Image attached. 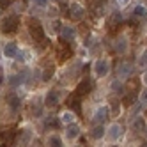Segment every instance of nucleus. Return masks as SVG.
<instances>
[{"mask_svg": "<svg viewBox=\"0 0 147 147\" xmlns=\"http://www.w3.org/2000/svg\"><path fill=\"white\" fill-rule=\"evenodd\" d=\"M28 30H30V36H32L34 41H37V43H43L45 41V30L39 25L37 20H30L28 22Z\"/></svg>", "mask_w": 147, "mask_h": 147, "instance_id": "f257e3e1", "label": "nucleus"}, {"mask_svg": "<svg viewBox=\"0 0 147 147\" xmlns=\"http://www.w3.org/2000/svg\"><path fill=\"white\" fill-rule=\"evenodd\" d=\"M18 25H20V16L11 14V16H7L2 22V32L4 34H13L14 30L18 28Z\"/></svg>", "mask_w": 147, "mask_h": 147, "instance_id": "f03ea898", "label": "nucleus"}, {"mask_svg": "<svg viewBox=\"0 0 147 147\" xmlns=\"http://www.w3.org/2000/svg\"><path fill=\"white\" fill-rule=\"evenodd\" d=\"M92 89H94V82L90 78H83L76 85V94L78 96H87V94H90Z\"/></svg>", "mask_w": 147, "mask_h": 147, "instance_id": "7ed1b4c3", "label": "nucleus"}, {"mask_svg": "<svg viewBox=\"0 0 147 147\" xmlns=\"http://www.w3.org/2000/svg\"><path fill=\"white\" fill-rule=\"evenodd\" d=\"M94 71H96V75H98L99 78L107 76L108 71H110V62H108L107 59H98V60H96V66H94Z\"/></svg>", "mask_w": 147, "mask_h": 147, "instance_id": "20e7f679", "label": "nucleus"}, {"mask_svg": "<svg viewBox=\"0 0 147 147\" xmlns=\"http://www.w3.org/2000/svg\"><path fill=\"white\" fill-rule=\"evenodd\" d=\"M83 16H85V9H83L78 2H73V4L69 5V18L80 22V20H83Z\"/></svg>", "mask_w": 147, "mask_h": 147, "instance_id": "39448f33", "label": "nucleus"}, {"mask_svg": "<svg viewBox=\"0 0 147 147\" xmlns=\"http://www.w3.org/2000/svg\"><path fill=\"white\" fill-rule=\"evenodd\" d=\"M0 140H2L4 144H7V145H11V144H14V140H16V131L14 129H0Z\"/></svg>", "mask_w": 147, "mask_h": 147, "instance_id": "423d86ee", "label": "nucleus"}, {"mask_svg": "<svg viewBox=\"0 0 147 147\" xmlns=\"http://www.w3.org/2000/svg\"><path fill=\"white\" fill-rule=\"evenodd\" d=\"M131 73H133V67H131V64H128V62H122V64L117 66V78L119 80H126Z\"/></svg>", "mask_w": 147, "mask_h": 147, "instance_id": "0eeeda50", "label": "nucleus"}, {"mask_svg": "<svg viewBox=\"0 0 147 147\" xmlns=\"http://www.w3.org/2000/svg\"><path fill=\"white\" fill-rule=\"evenodd\" d=\"M71 55H73V51H71L69 45H62V43H60V46L57 48V59L64 62V60H67Z\"/></svg>", "mask_w": 147, "mask_h": 147, "instance_id": "6e6552de", "label": "nucleus"}, {"mask_svg": "<svg viewBox=\"0 0 147 147\" xmlns=\"http://www.w3.org/2000/svg\"><path fill=\"white\" fill-rule=\"evenodd\" d=\"M67 107H69L73 112H76L78 115L82 113V101H80V96H78V94H75V96H69V99H67Z\"/></svg>", "mask_w": 147, "mask_h": 147, "instance_id": "1a4fd4ad", "label": "nucleus"}, {"mask_svg": "<svg viewBox=\"0 0 147 147\" xmlns=\"http://www.w3.org/2000/svg\"><path fill=\"white\" fill-rule=\"evenodd\" d=\"M76 37V32L73 27H62L60 28V41H73Z\"/></svg>", "mask_w": 147, "mask_h": 147, "instance_id": "9d476101", "label": "nucleus"}, {"mask_svg": "<svg viewBox=\"0 0 147 147\" xmlns=\"http://www.w3.org/2000/svg\"><path fill=\"white\" fill-rule=\"evenodd\" d=\"M107 117H108V108H107V107H99V108L96 110V113H94L92 121L98 122V124H101V122L107 121Z\"/></svg>", "mask_w": 147, "mask_h": 147, "instance_id": "9b49d317", "label": "nucleus"}, {"mask_svg": "<svg viewBox=\"0 0 147 147\" xmlns=\"http://www.w3.org/2000/svg\"><path fill=\"white\" fill-rule=\"evenodd\" d=\"M2 53L5 55V57H16L18 55V46L14 45V43H7V45H4V48H2Z\"/></svg>", "mask_w": 147, "mask_h": 147, "instance_id": "f8f14e48", "label": "nucleus"}, {"mask_svg": "<svg viewBox=\"0 0 147 147\" xmlns=\"http://www.w3.org/2000/svg\"><path fill=\"white\" fill-rule=\"evenodd\" d=\"M66 136L69 140H75L76 136H80V126H76V124H69L67 126V129H66Z\"/></svg>", "mask_w": 147, "mask_h": 147, "instance_id": "ddd939ff", "label": "nucleus"}, {"mask_svg": "<svg viewBox=\"0 0 147 147\" xmlns=\"http://www.w3.org/2000/svg\"><path fill=\"white\" fill-rule=\"evenodd\" d=\"M121 135H122V126H119V124H112L110 129H108V136H110L112 140H117Z\"/></svg>", "mask_w": 147, "mask_h": 147, "instance_id": "4468645a", "label": "nucleus"}, {"mask_svg": "<svg viewBox=\"0 0 147 147\" xmlns=\"http://www.w3.org/2000/svg\"><path fill=\"white\" fill-rule=\"evenodd\" d=\"M57 103H59V94H57L55 90L48 92V94H46V105H48V107H55Z\"/></svg>", "mask_w": 147, "mask_h": 147, "instance_id": "2eb2a0df", "label": "nucleus"}, {"mask_svg": "<svg viewBox=\"0 0 147 147\" xmlns=\"http://www.w3.org/2000/svg\"><path fill=\"white\" fill-rule=\"evenodd\" d=\"M113 50L117 51V53H124V51H126V39L124 37H119L113 43Z\"/></svg>", "mask_w": 147, "mask_h": 147, "instance_id": "dca6fc26", "label": "nucleus"}, {"mask_svg": "<svg viewBox=\"0 0 147 147\" xmlns=\"http://www.w3.org/2000/svg\"><path fill=\"white\" fill-rule=\"evenodd\" d=\"M101 136H105V128H103V126H96V128L90 129V138L99 140Z\"/></svg>", "mask_w": 147, "mask_h": 147, "instance_id": "f3484780", "label": "nucleus"}, {"mask_svg": "<svg viewBox=\"0 0 147 147\" xmlns=\"http://www.w3.org/2000/svg\"><path fill=\"white\" fill-rule=\"evenodd\" d=\"M147 16V9L144 5H136L133 9V18H145Z\"/></svg>", "mask_w": 147, "mask_h": 147, "instance_id": "a211bd4d", "label": "nucleus"}, {"mask_svg": "<svg viewBox=\"0 0 147 147\" xmlns=\"http://www.w3.org/2000/svg\"><path fill=\"white\" fill-rule=\"evenodd\" d=\"M25 76H27L25 73H18V75H14L9 82H11V85H13V87H16L18 83H23V82H25Z\"/></svg>", "mask_w": 147, "mask_h": 147, "instance_id": "6ab92c4d", "label": "nucleus"}, {"mask_svg": "<svg viewBox=\"0 0 147 147\" xmlns=\"http://www.w3.org/2000/svg\"><path fill=\"white\" fill-rule=\"evenodd\" d=\"M9 107H11L14 112L20 110V107H22V101H20V98H16V96H9Z\"/></svg>", "mask_w": 147, "mask_h": 147, "instance_id": "aec40b11", "label": "nucleus"}, {"mask_svg": "<svg viewBox=\"0 0 147 147\" xmlns=\"http://www.w3.org/2000/svg\"><path fill=\"white\" fill-rule=\"evenodd\" d=\"M45 126L46 128H59V121L53 117V115H48L46 121H45Z\"/></svg>", "mask_w": 147, "mask_h": 147, "instance_id": "412c9836", "label": "nucleus"}, {"mask_svg": "<svg viewBox=\"0 0 147 147\" xmlns=\"http://www.w3.org/2000/svg\"><path fill=\"white\" fill-rule=\"evenodd\" d=\"M121 22H122V14H121V13H113L112 18H110V25L113 27V25H117V23H121Z\"/></svg>", "mask_w": 147, "mask_h": 147, "instance_id": "4be33fe9", "label": "nucleus"}, {"mask_svg": "<svg viewBox=\"0 0 147 147\" xmlns=\"http://www.w3.org/2000/svg\"><path fill=\"white\" fill-rule=\"evenodd\" d=\"M53 71H55V69H53V66L46 67V69L43 71V80H45V82H48V80H50L51 76H53Z\"/></svg>", "mask_w": 147, "mask_h": 147, "instance_id": "5701e85b", "label": "nucleus"}, {"mask_svg": "<svg viewBox=\"0 0 147 147\" xmlns=\"http://www.w3.org/2000/svg\"><path fill=\"white\" fill-rule=\"evenodd\" d=\"M73 119H75V115H73L71 112L62 113V117H60V121H62V122H66V124H71V122H73Z\"/></svg>", "mask_w": 147, "mask_h": 147, "instance_id": "b1692460", "label": "nucleus"}, {"mask_svg": "<svg viewBox=\"0 0 147 147\" xmlns=\"http://www.w3.org/2000/svg\"><path fill=\"white\" fill-rule=\"evenodd\" d=\"M133 129H136V131L145 129V122H144V119H136V121L133 122Z\"/></svg>", "mask_w": 147, "mask_h": 147, "instance_id": "393cba45", "label": "nucleus"}, {"mask_svg": "<svg viewBox=\"0 0 147 147\" xmlns=\"http://www.w3.org/2000/svg\"><path fill=\"white\" fill-rule=\"evenodd\" d=\"M48 144L53 145V147H60V145H62V140L59 138V136H50V138H48Z\"/></svg>", "mask_w": 147, "mask_h": 147, "instance_id": "a878e982", "label": "nucleus"}, {"mask_svg": "<svg viewBox=\"0 0 147 147\" xmlns=\"http://www.w3.org/2000/svg\"><path fill=\"white\" fill-rule=\"evenodd\" d=\"M112 90H113V92H122V90H124V89H122V83L119 82V78L115 80V82H112Z\"/></svg>", "mask_w": 147, "mask_h": 147, "instance_id": "bb28decb", "label": "nucleus"}, {"mask_svg": "<svg viewBox=\"0 0 147 147\" xmlns=\"http://www.w3.org/2000/svg\"><path fill=\"white\" fill-rule=\"evenodd\" d=\"M138 66H142V67H145V66H147V50L140 55V59H138Z\"/></svg>", "mask_w": 147, "mask_h": 147, "instance_id": "cd10ccee", "label": "nucleus"}, {"mask_svg": "<svg viewBox=\"0 0 147 147\" xmlns=\"http://www.w3.org/2000/svg\"><path fill=\"white\" fill-rule=\"evenodd\" d=\"M119 110H121L119 101H112V113H113V115H117V113H119Z\"/></svg>", "mask_w": 147, "mask_h": 147, "instance_id": "c85d7f7f", "label": "nucleus"}, {"mask_svg": "<svg viewBox=\"0 0 147 147\" xmlns=\"http://www.w3.org/2000/svg\"><path fill=\"white\" fill-rule=\"evenodd\" d=\"M28 138H30V133H28V131H25V133L20 136L18 140H20V144H27V142H28Z\"/></svg>", "mask_w": 147, "mask_h": 147, "instance_id": "c756f323", "label": "nucleus"}, {"mask_svg": "<svg viewBox=\"0 0 147 147\" xmlns=\"http://www.w3.org/2000/svg\"><path fill=\"white\" fill-rule=\"evenodd\" d=\"M32 2H34L36 5H39V7H45V5H48V0H32Z\"/></svg>", "mask_w": 147, "mask_h": 147, "instance_id": "7c9ffc66", "label": "nucleus"}, {"mask_svg": "<svg viewBox=\"0 0 147 147\" xmlns=\"http://www.w3.org/2000/svg\"><path fill=\"white\" fill-rule=\"evenodd\" d=\"M140 103H147V89L142 90V94H140Z\"/></svg>", "mask_w": 147, "mask_h": 147, "instance_id": "2f4dec72", "label": "nucleus"}, {"mask_svg": "<svg viewBox=\"0 0 147 147\" xmlns=\"http://www.w3.org/2000/svg\"><path fill=\"white\" fill-rule=\"evenodd\" d=\"M9 5H11V0H0V7H9Z\"/></svg>", "mask_w": 147, "mask_h": 147, "instance_id": "473e14b6", "label": "nucleus"}, {"mask_svg": "<svg viewBox=\"0 0 147 147\" xmlns=\"http://www.w3.org/2000/svg\"><path fill=\"white\" fill-rule=\"evenodd\" d=\"M117 2H119L121 5H126V4H128V2H129V0H117Z\"/></svg>", "mask_w": 147, "mask_h": 147, "instance_id": "72a5a7b5", "label": "nucleus"}, {"mask_svg": "<svg viewBox=\"0 0 147 147\" xmlns=\"http://www.w3.org/2000/svg\"><path fill=\"white\" fill-rule=\"evenodd\" d=\"M142 80H144V83L147 85V73H144V76H142Z\"/></svg>", "mask_w": 147, "mask_h": 147, "instance_id": "f704fd0d", "label": "nucleus"}, {"mask_svg": "<svg viewBox=\"0 0 147 147\" xmlns=\"http://www.w3.org/2000/svg\"><path fill=\"white\" fill-rule=\"evenodd\" d=\"M4 82V75H2V67H0V83Z\"/></svg>", "mask_w": 147, "mask_h": 147, "instance_id": "c9c22d12", "label": "nucleus"}, {"mask_svg": "<svg viewBox=\"0 0 147 147\" xmlns=\"http://www.w3.org/2000/svg\"><path fill=\"white\" fill-rule=\"evenodd\" d=\"M0 16H2V7H0Z\"/></svg>", "mask_w": 147, "mask_h": 147, "instance_id": "e433bc0d", "label": "nucleus"}]
</instances>
